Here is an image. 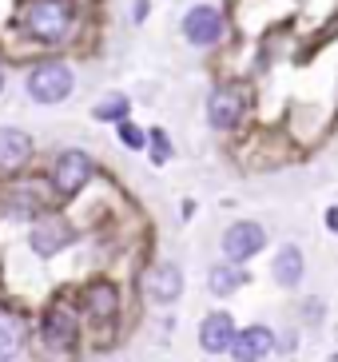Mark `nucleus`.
<instances>
[{"label":"nucleus","instance_id":"obj_15","mask_svg":"<svg viewBox=\"0 0 338 362\" xmlns=\"http://www.w3.org/2000/svg\"><path fill=\"white\" fill-rule=\"evenodd\" d=\"M24 351V322L0 315V358H21Z\"/></svg>","mask_w":338,"mask_h":362},{"label":"nucleus","instance_id":"obj_6","mask_svg":"<svg viewBox=\"0 0 338 362\" xmlns=\"http://www.w3.org/2000/svg\"><path fill=\"white\" fill-rule=\"evenodd\" d=\"M263 243H267V235L259 223H235L231 231L223 235V255L231 263H247V259H255L263 251Z\"/></svg>","mask_w":338,"mask_h":362},{"label":"nucleus","instance_id":"obj_1","mask_svg":"<svg viewBox=\"0 0 338 362\" xmlns=\"http://www.w3.org/2000/svg\"><path fill=\"white\" fill-rule=\"evenodd\" d=\"M24 28L44 44H60L72 33V4L68 0H28L24 4Z\"/></svg>","mask_w":338,"mask_h":362},{"label":"nucleus","instance_id":"obj_22","mask_svg":"<svg viewBox=\"0 0 338 362\" xmlns=\"http://www.w3.org/2000/svg\"><path fill=\"white\" fill-rule=\"evenodd\" d=\"M0 92H4V72H0Z\"/></svg>","mask_w":338,"mask_h":362},{"label":"nucleus","instance_id":"obj_9","mask_svg":"<svg viewBox=\"0 0 338 362\" xmlns=\"http://www.w3.org/2000/svg\"><path fill=\"white\" fill-rule=\"evenodd\" d=\"M275 334L267 327H247L243 334H235V342H231V354L239 362H259V358H267V354H275Z\"/></svg>","mask_w":338,"mask_h":362},{"label":"nucleus","instance_id":"obj_3","mask_svg":"<svg viewBox=\"0 0 338 362\" xmlns=\"http://www.w3.org/2000/svg\"><path fill=\"white\" fill-rule=\"evenodd\" d=\"M92 180V156L88 151H64L52 168V187L60 195H76L84 192V183Z\"/></svg>","mask_w":338,"mask_h":362},{"label":"nucleus","instance_id":"obj_19","mask_svg":"<svg viewBox=\"0 0 338 362\" xmlns=\"http://www.w3.org/2000/svg\"><path fill=\"white\" fill-rule=\"evenodd\" d=\"M148 139H151V160L156 163H168L171 160V144H168V136H163V132H148Z\"/></svg>","mask_w":338,"mask_h":362},{"label":"nucleus","instance_id":"obj_10","mask_svg":"<svg viewBox=\"0 0 338 362\" xmlns=\"http://www.w3.org/2000/svg\"><path fill=\"white\" fill-rule=\"evenodd\" d=\"M235 342V322L231 315H223V310H215V315H207L199 327V346L207 354H227Z\"/></svg>","mask_w":338,"mask_h":362},{"label":"nucleus","instance_id":"obj_2","mask_svg":"<svg viewBox=\"0 0 338 362\" xmlns=\"http://www.w3.org/2000/svg\"><path fill=\"white\" fill-rule=\"evenodd\" d=\"M72 68L68 64H36L28 76V96L36 104H64L72 96Z\"/></svg>","mask_w":338,"mask_h":362},{"label":"nucleus","instance_id":"obj_18","mask_svg":"<svg viewBox=\"0 0 338 362\" xmlns=\"http://www.w3.org/2000/svg\"><path fill=\"white\" fill-rule=\"evenodd\" d=\"M95 119H127V100L124 96H112L95 107Z\"/></svg>","mask_w":338,"mask_h":362},{"label":"nucleus","instance_id":"obj_20","mask_svg":"<svg viewBox=\"0 0 338 362\" xmlns=\"http://www.w3.org/2000/svg\"><path fill=\"white\" fill-rule=\"evenodd\" d=\"M120 139H124L127 148H144V144H148V136H144L136 124H127V119H120Z\"/></svg>","mask_w":338,"mask_h":362},{"label":"nucleus","instance_id":"obj_17","mask_svg":"<svg viewBox=\"0 0 338 362\" xmlns=\"http://www.w3.org/2000/svg\"><path fill=\"white\" fill-rule=\"evenodd\" d=\"M40 207V192L36 187H16V195H12V203H8V211L12 215H32Z\"/></svg>","mask_w":338,"mask_h":362},{"label":"nucleus","instance_id":"obj_11","mask_svg":"<svg viewBox=\"0 0 338 362\" xmlns=\"http://www.w3.org/2000/svg\"><path fill=\"white\" fill-rule=\"evenodd\" d=\"M76 330H80V322H76V315L68 307H52L44 315V342L52 351H68L76 342Z\"/></svg>","mask_w":338,"mask_h":362},{"label":"nucleus","instance_id":"obj_4","mask_svg":"<svg viewBox=\"0 0 338 362\" xmlns=\"http://www.w3.org/2000/svg\"><path fill=\"white\" fill-rule=\"evenodd\" d=\"M183 36H187V44H195V48H211L223 36V16L211 4H199V8H191L187 16H183Z\"/></svg>","mask_w":338,"mask_h":362},{"label":"nucleus","instance_id":"obj_14","mask_svg":"<svg viewBox=\"0 0 338 362\" xmlns=\"http://www.w3.org/2000/svg\"><path fill=\"white\" fill-rule=\"evenodd\" d=\"M116 307H120L116 287H107V283H95V287L84 291V310L92 315L95 322H107L112 315H116Z\"/></svg>","mask_w":338,"mask_h":362},{"label":"nucleus","instance_id":"obj_8","mask_svg":"<svg viewBox=\"0 0 338 362\" xmlns=\"http://www.w3.org/2000/svg\"><path fill=\"white\" fill-rule=\"evenodd\" d=\"M144 291H148V298H156V303H175L183 291V271L175 263H159L148 271V279H144Z\"/></svg>","mask_w":338,"mask_h":362},{"label":"nucleus","instance_id":"obj_16","mask_svg":"<svg viewBox=\"0 0 338 362\" xmlns=\"http://www.w3.org/2000/svg\"><path fill=\"white\" fill-rule=\"evenodd\" d=\"M207 283H211L215 295H235V287H243L247 275H243L235 263H215L211 275H207Z\"/></svg>","mask_w":338,"mask_h":362},{"label":"nucleus","instance_id":"obj_5","mask_svg":"<svg viewBox=\"0 0 338 362\" xmlns=\"http://www.w3.org/2000/svg\"><path fill=\"white\" fill-rule=\"evenodd\" d=\"M243 88H219V92H211V100H207V119H211V128L219 132H231L239 119H243Z\"/></svg>","mask_w":338,"mask_h":362},{"label":"nucleus","instance_id":"obj_7","mask_svg":"<svg viewBox=\"0 0 338 362\" xmlns=\"http://www.w3.org/2000/svg\"><path fill=\"white\" fill-rule=\"evenodd\" d=\"M28 243L36 255H60L64 247L72 243V227L64 223V219H40V223L32 227Z\"/></svg>","mask_w":338,"mask_h":362},{"label":"nucleus","instance_id":"obj_21","mask_svg":"<svg viewBox=\"0 0 338 362\" xmlns=\"http://www.w3.org/2000/svg\"><path fill=\"white\" fill-rule=\"evenodd\" d=\"M327 227H330V231H338V207H330V211H327Z\"/></svg>","mask_w":338,"mask_h":362},{"label":"nucleus","instance_id":"obj_13","mask_svg":"<svg viewBox=\"0 0 338 362\" xmlns=\"http://www.w3.org/2000/svg\"><path fill=\"white\" fill-rule=\"evenodd\" d=\"M271 275H275L279 287H298L303 283V251L286 243L275 255V263H271Z\"/></svg>","mask_w":338,"mask_h":362},{"label":"nucleus","instance_id":"obj_12","mask_svg":"<svg viewBox=\"0 0 338 362\" xmlns=\"http://www.w3.org/2000/svg\"><path fill=\"white\" fill-rule=\"evenodd\" d=\"M32 160V139L21 128H0V171H21Z\"/></svg>","mask_w":338,"mask_h":362}]
</instances>
